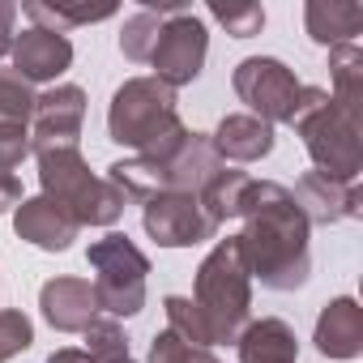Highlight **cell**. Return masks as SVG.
Segmentation results:
<instances>
[{"label": "cell", "instance_id": "cell-1", "mask_svg": "<svg viewBox=\"0 0 363 363\" xmlns=\"http://www.w3.org/2000/svg\"><path fill=\"white\" fill-rule=\"evenodd\" d=\"M235 218H244L235 240L248 278L265 291H299L312 274V223L295 206L291 189L274 179H252Z\"/></svg>", "mask_w": 363, "mask_h": 363}, {"label": "cell", "instance_id": "cell-2", "mask_svg": "<svg viewBox=\"0 0 363 363\" xmlns=\"http://www.w3.org/2000/svg\"><path fill=\"white\" fill-rule=\"evenodd\" d=\"M39 162V189L48 201H56L77 227H111L124 214V197L107 184L103 175L90 171L77 145H56V150H35Z\"/></svg>", "mask_w": 363, "mask_h": 363}, {"label": "cell", "instance_id": "cell-3", "mask_svg": "<svg viewBox=\"0 0 363 363\" xmlns=\"http://www.w3.org/2000/svg\"><path fill=\"white\" fill-rule=\"evenodd\" d=\"M193 303L201 308L214 346L218 342H235L240 329L252 320V278L244 269V257H240V240L235 235L218 240L206 252V261L197 265Z\"/></svg>", "mask_w": 363, "mask_h": 363}, {"label": "cell", "instance_id": "cell-4", "mask_svg": "<svg viewBox=\"0 0 363 363\" xmlns=\"http://www.w3.org/2000/svg\"><path fill=\"white\" fill-rule=\"evenodd\" d=\"M291 128L303 137L312 171H320L329 179H342V184H359V171H363V124H359V107L325 99L320 107H312L308 116H299Z\"/></svg>", "mask_w": 363, "mask_h": 363}, {"label": "cell", "instance_id": "cell-5", "mask_svg": "<svg viewBox=\"0 0 363 363\" xmlns=\"http://www.w3.org/2000/svg\"><path fill=\"white\" fill-rule=\"evenodd\" d=\"M179 107H175V90L162 86L158 77H128L107 107V133L116 145H128L137 154H145L154 141H162L171 128H179Z\"/></svg>", "mask_w": 363, "mask_h": 363}, {"label": "cell", "instance_id": "cell-6", "mask_svg": "<svg viewBox=\"0 0 363 363\" xmlns=\"http://www.w3.org/2000/svg\"><path fill=\"white\" fill-rule=\"evenodd\" d=\"M90 269H94V303L99 312H107L111 320L120 316H137L145 308V274H150V257L128 240V235H103L90 244L86 252Z\"/></svg>", "mask_w": 363, "mask_h": 363}, {"label": "cell", "instance_id": "cell-7", "mask_svg": "<svg viewBox=\"0 0 363 363\" xmlns=\"http://www.w3.org/2000/svg\"><path fill=\"white\" fill-rule=\"evenodd\" d=\"M231 86L240 94V103H248V116L265 120V124H291L295 103L303 82L278 60V56H248L235 65Z\"/></svg>", "mask_w": 363, "mask_h": 363}, {"label": "cell", "instance_id": "cell-8", "mask_svg": "<svg viewBox=\"0 0 363 363\" xmlns=\"http://www.w3.org/2000/svg\"><path fill=\"white\" fill-rule=\"evenodd\" d=\"M206 56H210V30L206 22L184 5V9H175L167 22H162V35H158V48L150 56L154 65V77L171 90L179 86H193L206 69Z\"/></svg>", "mask_w": 363, "mask_h": 363}, {"label": "cell", "instance_id": "cell-9", "mask_svg": "<svg viewBox=\"0 0 363 363\" xmlns=\"http://www.w3.org/2000/svg\"><path fill=\"white\" fill-rule=\"evenodd\" d=\"M141 227L158 248H193L218 235L197 193H158L141 206Z\"/></svg>", "mask_w": 363, "mask_h": 363}, {"label": "cell", "instance_id": "cell-10", "mask_svg": "<svg viewBox=\"0 0 363 363\" xmlns=\"http://www.w3.org/2000/svg\"><path fill=\"white\" fill-rule=\"evenodd\" d=\"M86 124V90L82 86H52L35 99L30 111V154L35 150H56V145H77Z\"/></svg>", "mask_w": 363, "mask_h": 363}, {"label": "cell", "instance_id": "cell-11", "mask_svg": "<svg viewBox=\"0 0 363 363\" xmlns=\"http://www.w3.org/2000/svg\"><path fill=\"white\" fill-rule=\"evenodd\" d=\"M295 206L303 210V218L316 227H329V223H342V218H359V201H363V193H359V184H342V179H329V175H320V171H303L299 175V184H295Z\"/></svg>", "mask_w": 363, "mask_h": 363}, {"label": "cell", "instance_id": "cell-12", "mask_svg": "<svg viewBox=\"0 0 363 363\" xmlns=\"http://www.w3.org/2000/svg\"><path fill=\"white\" fill-rule=\"evenodd\" d=\"M9 56H13L9 69L22 73V77L35 86V82H56V77L73 65V43H69V35H52V30L30 26V30L13 35Z\"/></svg>", "mask_w": 363, "mask_h": 363}, {"label": "cell", "instance_id": "cell-13", "mask_svg": "<svg viewBox=\"0 0 363 363\" xmlns=\"http://www.w3.org/2000/svg\"><path fill=\"white\" fill-rule=\"evenodd\" d=\"M13 231H18V240L35 244L39 252H65V248L77 240L82 227H77L56 201H48V197L39 193V197H26V201L13 210Z\"/></svg>", "mask_w": 363, "mask_h": 363}, {"label": "cell", "instance_id": "cell-14", "mask_svg": "<svg viewBox=\"0 0 363 363\" xmlns=\"http://www.w3.org/2000/svg\"><path fill=\"white\" fill-rule=\"evenodd\" d=\"M39 308H43V320L56 329V333H82L94 316H99V303H94V286L86 278H52L43 282L39 291Z\"/></svg>", "mask_w": 363, "mask_h": 363}, {"label": "cell", "instance_id": "cell-15", "mask_svg": "<svg viewBox=\"0 0 363 363\" xmlns=\"http://www.w3.org/2000/svg\"><path fill=\"white\" fill-rule=\"evenodd\" d=\"M312 342L325 359H359L363 354V308L350 295L329 299L316 316Z\"/></svg>", "mask_w": 363, "mask_h": 363}, {"label": "cell", "instance_id": "cell-16", "mask_svg": "<svg viewBox=\"0 0 363 363\" xmlns=\"http://www.w3.org/2000/svg\"><path fill=\"white\" fill-rule=\"evenodd\" d=\"M210 145L218 162H261L274 150V124L257 116H223L210 133Z\"/></svg>", "mask_w": 363, "mask_h": 363}, {"label": "cell", "instance_id": "cell-17", "mask_svg": "<svg viewBox=\"0 0 363 363\" xmlns=\"http://www.w3.org/2000/svg\"><path fill=\"white\" fill-rule=\"evenodd\" d=\"M235 350H240V363H299V337L278 316L248 320L235 337Z\"/></svg>", "mask_w": 363, "mask_h": 363}, {"label": "cell", "instance_id": "cell-18", "mask_svg": "<svg viewBox=\"0 0 363 363\" xmlns=\"http://www.w3.org/2000/svg\"><path fill=\"white\" fill-rule=\"evenodd\" d=\"M308 39L320 48H342L363 35V5L354 0H308L303 5Z\"/></svg>", "mask_w": 363, "mask_h": 363}, {"label": "cell", "instance_id": "cell-19", "mask_svg": "<svg viewBox=\"0 0 363 363\" xmlns=\"http://www.w3.org/2000/svg\"><path fill=\"white\" fill-rule=\"evenodd\" d=\"M175 9H184V5H158V0H145V5L124 22V30H120V52H124V60L150 65V56H154V48H158V35H162V22H167Z\"/></svg>", "mask_w": 363, "mask_h": 363}, {"label": "cell", "instance_id": "cell-20", "mask_svg": "<svg viewBox=\"0 0 363 363\" xmlns=\"http://www.w3.org/2000/svg\"><path fill=\"white\" fill-rule=\"evenodd\" d=\"M248 184H252V175H248V171H231V167H223V171L210 179V184L197 193V201H201V210L210 214L214 227H223V223H231V218L240 214V201H244Z\"/></svg>", "mask_w": 363, "mask_h": 363}, {"label": "cell", "instance_id": "cell-21", "mask_svg": "<svg viewBox=\"0 0 363 363\" xmlns=\"http://www.w3.org/2000/svg\"><path fill=\"white\" fill-rule=\"evenodd\" d=\"M22 13H26L39 30L65 35V30H73V26H90V22L111 18L116 5H43V0H26Z\"/></svg>", "mask_w": 363, "mask_h": 363}, {"label": "cell", "instance_id": "cell-22", "mask_svg": "<svg viewBox=\"0 0 363 363\" xmlns=\"http://www.w3.org/2000/svg\"><path fill=\"white\" fill-rule=\"evenodd\" d=\"M329 99L333 103H346V107H359L363 103V48L359 43H342V48H329Z\"/></svg>", "mask_w": 363, "mask_h": 363}, {"label": "cell", "instance_id": "cell-23", "mask_svg": "<svg viewBox=\"0 0 363 363\" xmlns=\"http://www.w3.org/2000/svg\"><path fill=\"white\" fill-rule=\"evenodd\" d=\"M162 312H167V329L184 342V346H193V350H210V346H214L210 325H206L201 308H197L189 295H167V299H162Z\"/></svg>", "mask_w": 363, "mask_h": 363}, {"label": "cell", "instance_id": "cell-24", "mask_svg": "<svg viewBox=\"0 0 363 363\" xmlns=\"http://www.w3.org/2000/svg\"><path fill=\"white\" fill-rule=\"evenodd\" d=\"M82 337H86L82 350L90 354V363H124L128 359V337H124L120 320H111V316H94L82 329Z\"/></svg>", "mask_w": 363, "mask_h": 363}, {"label": "cell", "instance_id": "cell-25", "mask_svg": "<svg viewBox=\"0 0 363 363\" xmlns=\"http://www.w3.org/2000/svg\"><path fill=\"white\" fill-rule=\"evenodd\" d=\"M35 86L13 73V69H0V124H30L35 111Z\"/></svg>", "mask_w": 363, "mask_h": 363}, {"label": "cell", "instance_id": "cell-26", "mask_svg": "<svg viewBox=\"0 0 363 363\" xmlns=\"http://www.w3.org/2000/svg\"><path fill=\"white\" fill-rule=\"evenodd\" d=\"M210 18H214L218 26H227L231 39H252V35L265 30V9L252 5V0H244V5H223V0H214V5H210Z\"/></svg>", "mask_w": 363, "mask_h": 363}, {"label": "cell", "instance_id": "cell-27", "mask_svg": "<svg viewBox=\"0 0 363 363\" xmlns=\"http://www.w3.org/2000/svg\"><path fill=\"white\" fill-rule=\"evenodd\" d=\"M35 342V325L22 308H0V363H9Z\"/></svg>", "mask_w": 363, "mask_h": 363}, {"label": "cell", "instance_id": "cell-28", "mask_svg": "<svg viewBox=\"0 0 363 363\" xmlns=\"http://www.w3.org/2000/svg\"><path fill=\"white\" fill-rule=\"evenodd\" d=\"M26 154H30V128L0 124V175H13V167H22Z\"/></svg>", "mask_w": 363, "mask_h": 363}, {"label": "cell", "instance_id": "cell-29", "mask_svg": "<svg viewBox=\"0 0 363 363\" xmlns=\"http://www.w3.org/2000/svg\"><path fill=\"white\" fill-rule=\"evenodd\" d=\"M189 359H193V346H184L171 329L154 333V342H150V363H189Z\"/></svg>", "mask_w": 363, "mask_h": 363}, {"label": "cell", "instance_id": "cell-30", "mask_svg": "<svg viewBox=\"0 0 363 363\" xmlns=\"http://www.w3.org/2000/svg\"><path fill=\"white\" fill-rule=\"evenodd\" d=\"M13 22H18V5L0 0V60H5L9 48H13Z\"/></svg>", "mask_w": 363, "mask_h": 363}, {"label": "cell", "instance_id": "cell-31", "mask_svg": "<svg viewBox=\"0 0 363 363\" xmlns=\"http://www.w3.org/2000/svg\"><path fill=\"white\" fill-rule=\"evenodd\" d=\"M26 197H22V179L18 175H0V214H9L18 210Z\"/></svg>", "mask_w": 363, "mask_h": 363}, {"label": "cell", "instance_id": "cell-32", "mask_svg": "<svg viewBox=\"0 0 363 363\" xmlns=\"http://www.w3.org/2000/svg\"><path fill=\"white\" fill-rule=\"evenodd\" d=\"M48 363H90V354L86 350H73V346H60V350L48 354Z\"/></svg>", "mask_w": 363, "mask_h": 363}, {"label": "cell", "instance_id": "cell-33", "mask_svg": "<svg viewBox=\"0 0 363 363\" xmlns=\"http://www.w3.org/2000/svg\"><path fill=\"white\" fill-rule=\"evenodd\" d=\"M189 363H223V359H214L210 350H193V359H189Z\"/></svg>", "mask_w": 363, "mask_h": 363}, {"label": "cell", "instance_id": "cell-34", "mask_svg": "<svg viewBox=\"0 0 363 363\" xmlns=\"http://www.w3.org/2000/svg\"><path fill=\"white\" fill-rule=\"evenodd\" d=\"M124 363H133V359H124Z\"/></svg>", "mask_w": 363, "mask_h": 363}]
</instances>
